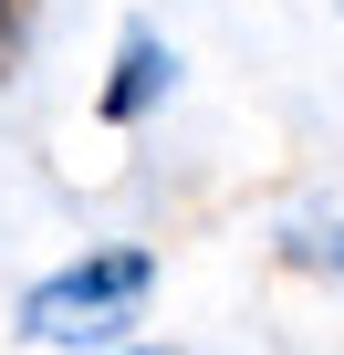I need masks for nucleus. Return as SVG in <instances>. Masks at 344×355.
Wrapping results in <instances>:
<instances>
[{"label":"nucleus","mask_w":344,"mask_h":355,"mask_svg":"<svg viewBox=\"0 0 344 355\" xmlns=\"http://www.w3.org/2000/svg\"><path fill=\"white\" fill-rule=\"evenodd\" d=\"M136 293H146V251H94L21 293V334H115L136 313Z\"/></svg>","instance_id":"f257e3e1"},{"label":"nucleus","mask_w":344,"mask_h":355,"mask_svg":"<svg viewBox=\"0 0 344 355\" xmlns=\"http://www.w3.org/2000/svg\"><path fill=\"white\" fill-rule=\"evenodd\" d=\"M167 73H178V63H167V42H156V32H125V53H115V84H105V125H136V115L167 94Z\"/></svg>","instance_id":"f03ea898"},{"label":"nucleus","mask_w":344,"mask_h":355,"mask_svg":"<svg viewBox=\"0 0 344 355\" xmlns=\"http://www.w3.org/2000/svg\"><path fill=\"white\" fill-rule=\"evenodd\" d=\"M0 32H21V0H0Z\"/></svg>","instance_id":"7ed1b4c3"},{"label":"nucleus","mask_w":344,"mask_h":355,"mask_svg":"<svg viewBox=\"0 0 344 355\" xmlns=\"http://www.w3.org/2000/svg\"><path fill=\"white\" fill-rule=\"evenodd\" d=\"M125 355H146V345H125Z\"/></svg>","instance_id":"20e7f679"}]
</instances>
